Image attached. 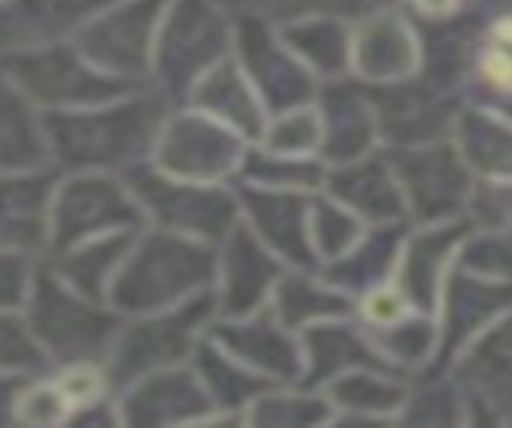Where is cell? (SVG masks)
I'll return each mask as SVG.
<instances>
[{
    "label": "cell",
    "instance_id": "7a4b0ae2",
    "mask_svg": "<svg viewBox=\"0 0 512 428\" xmlns=\"http://www.w3.org/2000/svg\"><path fill=\"white\" fill-rule=\"evenodd\" d=\"M203 271V258L190 245L155 239L145 245V252L123 271L116 284V300L123 306H155L171 300L174 293L190 287Z\"/></svg>",
    "mask_w": 512,
    "mask_h": 428
},
{
    "label": "cell",
    "instance_id": "3957f363",
    "mask_svg": "<svg viewBox=\"0 0 512 428\" xmlns=\"http://www.w3.org/2000/svg\"><path fill=\"white\" fill-rule=\"evenodd\" d=\"M17 68L29 91H36L46 100L49 97L52 100H94V97H107L116 91V84L94 75V71H87L65 52L26 55L17 62Z\"/></svg>",
    "mask_w": 512,
    "mask_h": 428
},
{
    "label": "cell",
    "instance_id": "8fae6325",
    "mask_svg": "<svg viewBox=\"0 0 512 428\" xmlns=\"http://www.w3.org/2000/svg\"><path fill=\"white\" fill-rule=\"evenodd\" d=\"M113 245H116V242H113ZM113 245H94V248H87L84 255L71 258V277H75L84 290H91V293L97 290V277H104L100 271H104L107 264H110V258H113L110 248H113Z\"/></svg>",
    "mask_w": 512,
    "mask_h": 428
},
{
    "label": "cell",
    "instance_id": "5b68a950",
    "mask_svg": "<svg viewBox=\"0 0 512 428\" xmlns=\"http://www.w3.org/2000/svg\"><path fill=\"white\" fill-rule=\"evenodd\" d=\"M152 13H155V0L152 4L129 7L123 13H116L113 20H104L94 29H87L84 36L87 55L113 68H136L145 58V39H149Z\"/></svg>",
    "mask_w": 512,
    "mask_h": 428
},
{
    "label": "cell",
    "instance_id": "9c48e42d",
    "mask_svg": "<svg viewBox=\"0 0 512 428\" xmlns=\"http://www.w3.org/2000/svg\"><path fill=\"white\" fill-rule=\"evenodd\" d=\"M36 361H39V351L20 329V322L0 319V367H26Z\"/></svg>",
    "mask_w": 512,
    "mask_h": 428
},
{
    "label": "cell",
    "instance_id": "277c9868",
    "mask_svg": "<svg viewBox=\"0 0 512 428\" xmlns=\"http://www.w3.org/2000/svg\"><path fill=\"white\" fill-rule=\"evenodd\" d=\"M133 219V206L107 181H78L65 190L62 206H58V242L81 239L110 223H126Z\"/></svg>",
    "mask_w": 512,
    "mask_h": 428
},
{
    "label": "cell",
    "instance_id": "ba28073f",
    "mask_svg": "<svg viewBox=\"0 0 512 428\" xmlns=\"http://www.w3.org/2000/svg\"><path fill=\"white\" fill-rule=\"evenodd\" d=\"M39 155L26 113L7 94H0V165H26Z\"/></svg>",
    "mask_w": 512,
    "mask_h": 428
},
{
    "label": "cell",
    "instance_id": "4fadbf2b",
    "mask_svg": "<svg viewBox=\"0 0 512 428\" xmlns=\"http://www.w3.org/2000/svg\"><path fill=\"white\" fill-rule=\"evenodd\" d=\"M0 406H7V396H4V387H0Z\"/></svg>",
    "mask_w": 512,
    "mask_h": 428
},
{
    "label": "cell",
    "instance_id": "52a82bcc",
    "mask_svg": "<svg viewBox=\"0 0 512 428\" xmlns=\"http://www.w3.org/2000/svg\"><path fill=\"white\" fill-rule=\"evenodd\" d=\"M42 187L36 181L0 184V245H26L42 229Z\"/></svg>",
    "mask_w": 512,
    "mask_h": 428
},
{
    "label": "cell",
    "instance_id": "7c38bea8",
    "mask_svg": "<svg viewBox=\"0 0 512 428\" xmlns=\"http://www.w3.org/2000/svg\"><path fill=\"white\" fill-rule=\"evenodd\" d=\"M23 287V264L0 258V303H13Z\"/></svg>",
    "mask_w": 512,
    "mask_h": 428
},
{
    "label": "cell",
    "instance_id": "6da1fadb",
    "mask_svg": "<svg viewBox=\"0 0 512 428\" xmlns=\"http://www.w3.org/2000/svg\"><path fill=\"white\" fill-rule=\"evenodd\" d=\"M155 116V107L136 103V107H123L104 116H55L49 129L68 161L107 165V161L129 158L142 149V142H149Z\"/></svg>",
    "mask_w": 512,
    "mask_h": 428
},
{
    "label": "cell",
    "instance_id": "30bf717a",
    "mask_svg": "<svg viewBox=\"0 0 512 428\" xmlns=\"http://www.w3.org/2000/svg\"><path fill=\"white\" fill-rule=\"evenodd\" d=\"M484 71L496 87L512 91V20L496 29V42L484 58Z\"/></svg>",
    "mask_w": 512,
    "mask_h": 428
},
{
    "label": "cell",
    "instance_id": "8992f818",
    "mask_svg": "<svg viewBox=\"0 0 512 428\" xmlns=\"http://www.w3.org/2000/svg\"><path fill=\"white\" fill-rule=\"evenodd\" d=\"M39 332L46 335V342L55 348H65L75 354V348L100 345L107 335V322L100 316H91L81 309L71 297H65L55 284L39 287V306H36Z\"/></svg>",
    "mask_w": 512,
    "mask_h": 428
}]
</instances>
